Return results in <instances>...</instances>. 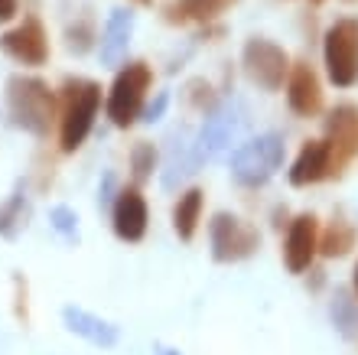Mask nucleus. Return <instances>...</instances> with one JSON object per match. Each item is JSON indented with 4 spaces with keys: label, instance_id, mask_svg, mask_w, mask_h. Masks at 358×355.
Instances as JSON below:
<instances>
[{
    "label": "nucleus",
    "instance_id": "obj_12",
    "mask_svg": "<svg viewBox=\"0 0 358 355\" xmlns=\"http://www.w3.org/2000/svg\"><path fill=\"white\" fill-rule=\"evenodd\" d=\"M66 326L76 333V336H85L88 342L94 346H114L117 342V326L114 323H104V319L92 316L85 309H76V307H66Z\"/></svg>",
    "mask_w": 358,
    "mask_h": 355
},
{
    "label": "nucleus",
    "instance_id": "obj_7",
    "mask_svg": "<svg viewBox=\"0 0 358 355\" xmlns=\"http://www.w3.org/2000/svg\"><path fill=\"white\" fill-rule=\"evenodd\" d=\"M245 72L261 88L277 92L283 85V75H287V53L267 39H251L245 46Z\"/></svg>",
    "mask_w": 358,
    "mask_h": 355
},
{
    "label": "nucleus",
    "instance_id": "obj_4",
    "mask_svg": "<svg viewBox=\"0 0 358 355\" xmlns=\"http://www.w3.org/2000/svg\"><path fill=\"white\" fill-rule=\"evenodd\" d=\"M245 127V104L241 102H228L222 104L212 118L206 121L202 134L196 144V160H218L225 157L231 144L238 141V134Z\"/></svg>",
    "mask_w": 358,
    "mask_h": 355
},
{
    "label": "nucleus",
    "instance_id": "obj_5",
    "mask_svg": "<svg viewBox=\"0 0 358 355\" xmlns=\"http://www.w3.org/2000/svg\"><path fill=\"white\" fill-rule=\"evenodd\" d=\"M150 88V69L143 62H134L127 66L117 78H114L111 98H108V118H111L117 127H127V124L137 118L143 102V92Z\"/></svg>",
    "mask_w": 358,
    "mask_h": 355
},
{
    "label": "nucleus",
    "instance_id": "obj_25",
    "mask_svg": "<svg viewBox=\"0 0 358 355\" xmlns=\"http://www.w3.org/2000/svg\"><path fill=\"white\" fill-rule=\"evenodd\" d=\"M345 244H349V235H329V242H326V254H342L345 251Z\"/></svg>",
    "mask_w": 358,
    "mask_h": 355
},
{
    "label": "nucleus",
    "instance_id": "obj_20",
    "mask_svg": "<svg viewBox=\"0 0 358 355\" xmlns=\"http://www.w3.org/2000/svg\"><path fill=\"white\" fill-rule=\"evenodd\" d=\"M332 319H336V326H339L345 336H355V329H358V313H355V307H352L345 297L336 300V307H332Z\"/></svg>",
    "mask_w": 358,
    "mask_h": 355
},
{
    "label": "nucleus",
    "instance_id": "obj_19",
    "mask_svg": "<svg viewBox=\"0 0 358 355\" xmlns=\"http://www.w3.org/2000/svg\"><path fill=\"white\" fill-rule=\"evenodd\" d=\"M23 218H27V202H23V196L17 193L10 202L0 206V235H3V238H17V232L27 225Z\"/></svg>",
    "mask_w": 358,
    "mask_h": 355
},
{
    "label": "nucleus",
    "instance_id": "obj_9",
    "mask_svg": "<svg viewBox=\"0 0 358 355\" xmlns=\"http://www.w3.org/2000/svg\"><path fill=\"white\" fill-rule=\"evenodd\" d=\"M255 244H257L255 232H248L235 215H225V212L215 215V222H212V248H215L218 261H235V258H245Z\"/></svg>",
    "mask_w": 358,
    "mask_h": 355
},
{
    "label": "nucleus",
    "instance_id": "obj_3",
    "mask_svg": "<svg viewBox=\"0 0 358 355\" xmlns=\"http://www.w3.org/2000/svg\"><path fill=\"white\" fill-rule=\"evenodd\" d=\"M280 160H283V141L277 134H264V137H257V141L235 150L231 173H235L238 183L257 186V183L273 176V169L280 167Z\"/></svg>",
    "mask_w": 358,
    "mask_h": 355
},
{
    "label": "nucleus",
    "instance_id": "obj_13",
    "mask_svg": "<svg viewBox=\"0 0 358 355\" xmlns=\"http://www.w3.org/2000/svg\"><path fill=\"white\" fill-rule=\"evenodd\" d=\"M131 29H134V13L127 10H114L108 17V27H104V39H101V59L108 66L121 62V56L127 53V43H131Z\"/></svg>",
    "mask_w": 358,
    "mask_h": 355
},
{
    "label": "nucleus",
    "instance_id": "obj_26",
    "mask_svg": "<svg viewBox=\"0 0 358 355\" xmlns=\"http://www.w3.org/2000/svg\"><path fill=\"white\" fill-rule=\"evenodd\" d=\"M17 13V0H0V20H10Z\"/></svg>",
    "mask_w": 358,
    "mask_h": 355
},
{
    "label": "nucleus",
    "instance_id": "obj_28",
    "mask_svg": "<svg viewBox=\"0 0 358 355\" xmlns=\"http://www.w3.org/2000/svg\"><path fill=\"white\" fill-rule=\"evenodd\" d=\"M355 287H358V267H355Z\"/></svg>",
    "mask_w": 358,
    "mask_h": 355
},
{
    "label": "nucleus",
    "instance_id": "obj_14",
    "mask_svg": "<svg viewBox=\"0 0 358 355\" xmlns=\"http://www.w3.org/2000/svg\"><path fill=\"white\" fill-rule=\"evenodd\" d=\"M290 108L296 114H316L322 104V92H320V82H316V75L310 72L306 66H296L293 69V78H290Z\"/></svg>",
    "mask_w": 358,
    "mask_h": 355
},
{
    "label": "nucleus",
    "instance_id": "obj_22",
    "mask_svg": "<svg viewBox=\"0 0 358 355\" xmlns=\"http://www.w3.org/2000/svg\"><path fill=\"white\" fill-rule=\"evenodd\" d=\"M150 169H153V147L150 144H141V147L134 150V173L143 179Z\"/></svg>",
    "mask_w": 358,
    "mask_h": 355
},
{
    "label": "nucleus",
    "instance_id": "obj_23",
    "mask_svg": "<svg viewBox=\"0 0 358 355\" xmlns=\"http://www.w3.org/2000/svg\"><path fill=\"white\" fill-rule=\"evenodd\" d=\"M69 49L72 53H85L88 49V23H82V29H69Z\"/></svg>",
    "mask_w": 358,
    "mask_h": 355
},
{
    "label": "nucleus",
    "instance_id": "obj_17",
    "mask_svg": "<svg viewBox=\"0 0 358 355\" xmlns=\"http://www.w3.org/2000/svg\"><path fill=\"white\" fill-rule=\"evenodd\" d=\"M199 212H202V193H199V189H192V193H186V196L179 199L176 212H173L179 238H192V232H196V222H199Z\"/></svg>",
    "mask_w": 358,
    "mask_h": 355
},
{
    "label": "nucleus",
    "instance_id": "obj_21",
    "mask_svg": "<svg viewBox=\"0 0 358 355\" xmlns=\"http://www.w3.org/2000/svg\"><path fill=\"white\" fill-rule=\"evenodd\" d=\"M49 218H52V225H56V232H62L66 238H76V235H78V218H76V212H72V209L56 206Z\"/></svg>",
    "mask_w": 358,
    "mask_h": 355
},
{
    "label": "nucleus",
    "instance_id": "obj_2",
    "mask_svg": "<svg viewBox=\"0 0 358 355\" xmlns=\"http://www.w3.org/2000/svg\"><path fill=\"white\" fill-rule=\"evenodd\" d=\"M98 104H101V88L94 82L78 78L66 85V118H62V147L66 150H76L88 137Z\"/></svg>",
    "mask_w": 358,
    "mask_h": 355
},
{
    "label": "nucleus",
    "instance_id": "obj_1",
    "mask_svg": "<svg viewBox=\"0 0 358 355\" xmlns=\"http://www.w3.org/2000/svg\"><path fill=\"white\" fill-rule=\"evenodd\" d=\"M10 114L20 127L29 134H46L49 118H52V92L43 78H27V75H13L10 78Z\"/></svg>",
    "mask_w": 358,
    "mask_h": 355
},
{
    "label": "nucleus",
    "instance_id": "obj_8",
    "mask_svg": "<svg viewBox=\"0 0 358 355\" xmlns=\"http://www.w3.org/2000/svg\"><path fill=\"white\" fill-rule=\"evenodd\" d=\"M0 46L3 53L23 62V66H43L49 56V46H46V33H43V23L39 20H27L23 27L10 29L0 36Z\"/></svg>",
    "mask_w": 358,
    "mask_h": 355
},
{
    "label": "nucleus",
    "instance_id": "obj_18",
    "mask_svg": "<svg viewBox=\"0 0 358 355\" xmlns=\"http://www.w3.org/2000/svg\"><path fill=\"white\" fill-rule=\"evenodd\" d=\"M235 0H179V4H173V20H186V17H199V20H208L215 17V13H222L225 7H231Z\"/></svg>",
    "mask_w": 358,
    "mask_h": 355
},
{
    "label": "nucleus",
    "instance_id": "obj_10",
    "mask_svg": "<svg viewBox=\"0 0 358 355\" xmlns=\"http://www.w3.org/2000/svg\"><path fill=\"white\" fill-rule=\"evenodd\" d=\"M114 232L121 235L124 242H141L147 232V202L141 199L137 189L121 193L117 206H114Z\"/></svg>",
    "mask_w": 358,
    "mask_h": 355
},
{
    "label": "nucleus",
    "instance_id": "obj_15",
    "mask_svg": "<svg viewBox=\"0 0 358 355\" xmlns=\"http://www.w3.org/2000/svg\"><path fill=\"white\" fill-rule=\"evenodd\" d=\"M329 144H310V147H303L300 160L293 163L290 169V183L293 186H306V183H313V179H320L322 173H326V167H329Z\"/></svg>",
    "mask_w": 358,
    "mask_h": 355
},
{
    "label": "nucleus",
    "instance_id": "obj_11",
    "mask_svg": "<svg viewBox=\"0 0 358 355\" xmlns=\"http://www.w3.org/2000/svg\"><path fill=\"white\" fill-rule=\"evenodd\" d=\"M313 251H316V225H313L310 215H303V218L293 222L290 235H287V248H283L287 267H290L293 274L306 271L313 261Z\"/></svg>",
    "mask_w": 358,
    "mask_h": 355
},
{
    "label": "nucleus",
    "instance_id": "obj_16",
    "mask_svg": "<svg viewBox=\"0 0 358 355\" xmlns=\"http://www.w3.org/2000/svg\"><path fill=\"white\" fill-rule=\"evenodd\" d=\"M196 163L199 160L189 153L186 137H176V141L170 144V157H166V169H163V189H176L179 183L192 173Z\"/></svg>",
    "mask_w": 358,
    "mask_h": 355
},
{
    "label": "nucleus",
    "instance_id": "obj_27",
    "mask_svg": "<svg viewBox=\"0 0 358 355\" xmlns=\"http://www.w3.org/2000/svg\"><path fill=\"white\" fill-rule=\"evenodd\" d=\"M160 355H179V352H170V349H166V352H160Z\"/></svg>",
    "mask_w": 358,
    "mask_h": 355
},
{
    "label": "nucleus",
    "instance_id": "obj_6",
    "mask_svg": "<svg viewBox=\"0 0 358 355\" xmlns=\"http://www.w3.org/2000/svg\"><path fill=\"white\" fill-rule=\"evenodd\" d=\"M326 66L336 85H352L358 78V23L339 20L326 36Z\"/></svg>",
    "mask_w": 358,
    "mask_h": 355
},
{
    "label": "nucleus",
    "instance_id": "obj_24",
    "mask_svg": "<svg viewBox=\"0 0 358 355\" xmlns=\"http://www.w3.org/2000/svg\"><path fill=\"white\" fill-rule=\"evenodd\" d=\"M166 104H170V95L160 92V95H157V102H153L150 108L143 111V121H160V114L166 111Z\"/></svg>",
    "mask_w": 358,
    "mask_h": 355
}]
</instances>
